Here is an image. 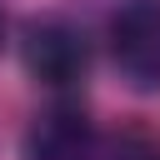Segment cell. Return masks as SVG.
Returning <instances> with one entry per match:
<instances>
[{"instance_id": "cell-1", "label": "cell", "mask_w": 160, "mask_h": 160, "mask_svg": "<svg viewBox=\"0 0 160 160\" xmlns=\"http://www.w3.org/2000/svg\"><path fill=\"white\" fill-rule=\"evenodd\" d=\"M20 60L30 70V80L50 85V90H75L90 70V45L85 35L60 20V15H45V20H30L25 35H20Z\"/></svg>"}, {"instance_id": "cell-2", "label": "cell", "mask_w": 160, "mask_h": 160, "mask_svg": "<svg viewBox=\"0 0 160 160\" xmlns=\"http://www.w3.org/2000/svg\"><path fill=\"white\" fill-rule=\"evenodd\" d=\"M110 60L135 90H160V0H130L110 15Z\"/></svg>"}, {"instance_id": "cell-3", "label": "cell", "mask_w": 160, "mask_h": 160, "mask_svg": "<svg viewBox=\"0 0 160 160\" xmlns=\"http://www.w3.org/2000/svg\"><path fill=\"white\" fill-rule=\"evenodd\" d=\"M95 155H100V130L70 100L45 105L20 140V160H95Z\"/></svg>"}, {"instance_id": "cell-4", "label": "cell", "mask_w": 160, "mask_h": 160, "mask_svg": "<svg viewBox=\"0 0 160 160\" xmlns=\"http://www.w3.org/2000/svg\"><path fill=\"white\" fill-rule=\"evenodd\" d=\"M95 160H160V135H150L145 125H120V130L100 135Z\"/></svg>"}, {"instance_id": "cell-5", "label": "cell", "mask_w": 160, "mask_h": 160, "mask_svg": "<svg viewBox=\"0 0 160 160\" xmlns=\"http://www.w3.org/2000/svg\"><path fill=\"white\" fill-rule=\"evenodd\" d=\"M5 35H10V20H5V10H0V50H5Z\"/></svg>"}]
</instances>
